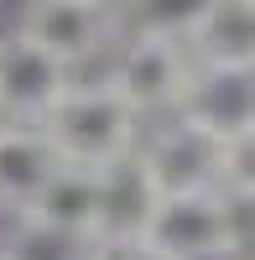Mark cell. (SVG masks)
<instances>
[{"label": "cell", "mask_w": 255, "mask_h": 260, "mask_svg": "<svg viewBox=\"0 0 255 260\" xmlns=\"http://www.w3.org/2000/svg\"><path fill=\"white\" fill-rule=\"evenodd\" d=\"M146 240L167 260H235V198L224 187L162 192Z\"/></svg>", "instance_id": "cell-4"}, {"label": "cell", "mask_w": 255, "mask_h": 260, "mask_svg": "<svg viewBox=\"0 0 255 260\" xmlns=\"http://www.w3.org/2000/svg\"><path fill=\"white\" fill-rule=\"evenodd\" d=\"M104 78L115 83V94L141 120H156V115L172 120L198 78V62L182 42V16L177 21H131L120 47L110 52Z\"/></svg>", "instance_id": "cell-2"}, {"label": "cell", "mask_w": 255, "mask_h": 260, "mask_svg": "<svg viewBox=\"0 0 255 260\" xmlns=\"http://www.w3.org/2000/svg\"><path fill=\"white\" fill-rule=\"evenodd\" d=\"M0 125H6V120H0Z\"/></svg>", "instance_id": "cell-15"}, {"label": "cell", "mask_w": 255, "mask_h": 260, "mask_svg": "<svg viewBox=\"0 0 255 260\" xmlns=\"http://www.w3.org/2000/svg\"><path fill=\"white\" fill-rule=\"evenodd\" d=\"M0 260H89V245L73 234H57L47 224L11 219L6 240H0Z\"/></svg>", "instance_id": "cell-12"}, {"label": "cell", "mask_w": 255, "mask_h": 260, "mask_svg": "<svg viewBox=\"0 0 255 260\" xmlns=\"http://www.w3.org/2000/svg\"><path fill=\"white\" fill-rule=\"evenodd\" d=\"M198 73H255V0H208L182 16Z\"/></svg>", "instance_id": "cell-6"}, {"label": "cell", "mask_w": 255, "mask_h": 260, "mask_svg": "<svg viewBox=\"0 0 255 260\" xmlns=\"http://www.w3.org/2000/svg\"><path fill=\"white\" fill-rule=\"evenodd\" d=\"M73 73L52 62L47 52L26 42L21 31L0 37V120L6 125H42L52 104L68 94Z\"/></svg>", "instance_id": "cell-5"}, {"label": "cell", "mask_w": 255, "mask_h": 260, "mask_svg": "<svg viewBox=\"0 0 255 260\" xmlns=\"http://www.w3.org/2000/svg\"><path fill=\"white\" fill-rule=\"evenodd\" d=\"M141 156L151 167V177L162 192H198V187H219V141L193 130L187 120H167L156 136L141 141Z\"/></svg>", "instance_id": "cell-7"}, {"label": "cell", "mask_w": 255, "mask_h": 260, "mask_svg": "<svg viewBox=\"0 0 255 260\" xmlns=\"http://www.w3.org/2000/svg\"><path fill=\"white\" fill-rule=\"evenodd\" d=\"M57 167L62 161L47 146L42 125H0V208L26 213Z\"/></svg>", "instance_id": "cell-11"}, {"label": "cell", "mask_w": 255, "mask_h": 260, "mask_svg": "<svg viewBox=\"0 0 255 260\" xmlns=\"http://www.w3.org/2000/svg\"><path fill=\"white\" fill-rule=\"evenodd\" d=\"M89 260H167L146 234H115V240H94Z\"/></svg>", "instance_id": "cell-14"}, {"label": "cell", "mask_w": 255, "mask_h": 260, "mask_svg": "<svg viewBox=\"0 0 255 260\" xmlns=\"http://www.w3.org/2000/svg\"><path fill=\"white\" fill-rule=\"evenodd\" d=\"M162 203V187L151 177L146 156H125L115 167L99 172V240H115V234H146L151 213Z\"/></svg>", "instance_id": "cell-9"}, {"label": "cell", "mask_w": 255, "mask_h": 260, "mask_svg": "<svg viewBox=\"0 0 255 260\" xmlns=\"http://www.w3.org/2000/svg\"><path fill=\"white\" fill-rule=\"evenodd\" d=\"M219 187L229 198L255 203V125H245L240 136L219 141Z\"/></svg>", "instance_id": "cell-13"}, {"label": "cell", "mask_w": 255, "mask_h": 260, "mask_svg": "<svg viewBox=\"0 0 255 260\" xmlns=\"http://www.w3.org/2000/svg\"><path fill=\"white\" fill-rule=\"evenodd\" d=\"M42 136L57 151L62 167H89L104 172L125 156H136L141 141H146V120L115 94L110 78H94V83H68V94L52 104V115L42 120Z\"/></svg>", "instance_id": "cell-1"}, {"label": "cell", "mask_w": 255, "mask_h": 260, "mask_svg": "<svg viewBox=\"0 0 255 260\" xmlns=\"http://www.w3.org/2000/svg\"><path fill=\"white\" fill-rule=\"evenodd\" d=\"M177 120H187L214 141L240 136L245 125H255V73H198Z\"/></svg>", "instance_id": "cell-10"}, {"label": "cell", "mask_w": 255, "mask_h": 260, "mask_svg": "<svg viewBox=\"0 0 255 260\" xmlns=\"http://www.w3.org/2000/svg\"><path fill=\"white\" fill-rule=\"evenodd\" d=\"M16 219H31V224H47L57 234H73V240L94 245L99 240V172L89 167H57L47 187L31 198L26 213Z\"/></svg>", "instance_id": "cell-8"}, {"label": "cell", "mask_w": 255, "mask_h": 260, "mask_svg": "<svg viewBox=\"0 0 255 260\" xmlns=\"http://www.w3.org/2000/svg\"><path fill=\"white\" fill-rule=\"evenodd\" d=\"M125 26H131V16L110 0H37L16 16V31L37 42L68 73H78L94 57H110L120 47Z\"/></svg>", "instance_id": "cell-3"}]
</instances>
